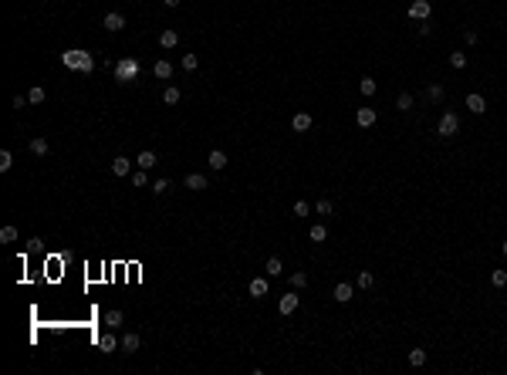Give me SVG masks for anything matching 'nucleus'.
Returning a JSON list of instances; mask_svg holds the SVG:
<instances>
[{
  "instance_id": "obj_1",
  "label": "nucleus",
  "mask_w": 507,
  "mask_h": 375,
  "mask_svg": "<svg viewBox=\"0 0 507 375\" xmlns=\"http://www.w3.org/2000/svg\"><path fill=\"white\" fill-rule=\"evenodd\" d=\"M61 65L78 71V74H91L95 71V57H91L88 51H81V48H68L65 54H61Z\"/></svg>"
},
{
  "instance_id": "obj_2",
  "label": "nucleus",
  "mask_w": 507,
  "mask_h": 375,
  "mask_svg": "<svg viewBox=\"0 0 507 375\" xmlns=\"http://www.w3.org/2000/svg\"><path fill=\"white\" fill-rule=\"evenodd\" d=\"M112 71H115V82L129 85V82H136V78H139V61H136V57H122V61H115V65H112Z\"/></svg>"
},
{
  "instance_id": "obj_3",
  "label": "nucleus",
  "mask_w": 507,
  "mask_h": 375,
  "mask_svg": "<svg viewBox=\"0 0 507 375\" xmlns=\"http://www.w3.org/2000/svg\"><path fill=\"white\" fill-rule=\"evenodd\" d=\"M436 132H440L443 139H453V135L460 132V119H457L453 112H443V115H440V122H436Z\"/></svg>"
},
{
  "instance_id": "obj_4",
  "label": "nucleus",
  "mask_w": 507,
  "mask_h": 375,
  "mask_svg": "<svg viewBox=\"0 0 507 375\" xmlns=\"http://www.w3.org/2000/svg\"><path fill=\"white\" fill-rule=\"evenodd\" d=\"M429 14H433V4H429V0H412L409 4V17L412 21H429Z\"/></svg>"
},
{
  "instance_id": "obj_5",
  "label": "nucleus",
  "mask_w": 507,
  "mask_h": 375,
  "mask_svg": "<svg viewBox=\"0 0 507 375\" xmlns=\"http://www.w3.org/2000/svg\"><path fill=\"white\" fill-rule=\"evenodd\" d=\"M102 27H105V31H112V34H119L122 27H125V17H122L119 10H112V14L102 17Z\"/></svg>"
},
{
  "instance_id": "obj_6",
  "label": "nucleus",
  "mask_w": 507,
  "mask_h": 375,
  "mask_svg": "<svg viewBox=\"0 0 507 375\" xmlns=\"http://www.w3.org/2000/svg\"><path fill=\"white\" fill-rule=\"evenodd\" d=\"M298 304H301V298H298L294 291H288L281 301H277V311H281V314H294V311H298Z\"/></svg>"
},
{
  "instance_id": "obj_7",
  "label": "nucleus",
  "mask_w": 507,
  "mask_h": 375,
  "mask_svg": "<svg viewBox=\"0 0 507 375\" xmlns=\"http://www.w3.org/2000/svg\"><path fill=\"white\" fill-rule=\"evenodd\" d=\"M112 172H115V176H132L136 169H132L129 155H115V159H112Z\"/></svg>"
},
{
  "instance_id": "obj_8",
  "label": "nucleus",
  "mask_w": 507,
  "mask_h": 375,
  "mask_svg": "<svg viewBox=\"0 0 507 375\" xmlns=\"http://www.w3.org/2000/svg\"><path fill=\"white\" fill-rule=\"evenodd\" d=\"M375 108H359V112H355V122L362 125V129H372V125H375Z\"/></svg>"
},
{
  "instance_id": "obj_9",
  "label": "nucleus",
  "mask_w": 507,
  "mask_h": 375,
  "mask_svg": "<svg viewBox=\"0 0 507 375\" xmlns=\"http://www.w3.org/2000/svg\"><path fill=\"white\" fill-rule=\"evenodd\" d=\"M291 129H294V132H308V129H311V115H308V112H294V115H291Z\"/></svg>"
},
{
  "instance_id": "obj_10",
  "label": "nucleus",
  "mask_w": 507,
  "mask_h": 375,
  "mask_svg": "<svg viewBox=\"0 0 507 375\" xmlns=\"http://www.w3.org/2000/svg\"><path fill=\"white\" fill-rule=\"evenodd\" d=\"M250 298H267V291H271V284H267V278H254L250 281Z\"/></svg>"
},
{
  "instance_id": "obj_11",
  "label": "nucleus",
  "mask_w": 507,
  "mask_h": 375,
  "mask_svg": "<svg viewBox=\"0 0 507 375\" xmlns=\"http://www.w3.org/2000/svg\"><path fill=\"white\" fill-rule=\"evenodd\" d=\"M467 108H470V112H477V115H483V112H487V98L477 95V91H470V95H467Z\"/></svg>"
},
{
  "instance_id": "obj_12",
  "label": "nucleus",
  "mask_w": 507,
  "mask_h": 375,
  "mask_svg": "<svg viewBox=\"0 0 507 375\" xmlns=\"http://www.w3.org/2000/svg\"><path fill=\"white\" fill-rule=\"evenodd\" d=\"M115 345H119V338H115L112 331H105L102 338H98V351H102V355H112V351H115Z\"/></svg>"
},
{
  "instance_id": "obj_13",
  "label": "nucleus",
  "mask_w": 507,
  "mask_h": 375,
  "mask_svg": "<svg viewBox=\"0 0 507 375\" xmlns=\"http://www.w3.org/2000/svg\"><path fill=\"white\" fill-rule=\"evenodd\" d=\"M352 294H355L352 284H345V281H342V284H335V301H338V304H348V301H352Z\"/></svg>"
},
{
  "instance_id": "obj_14",
  "label": "nucleus",
  "mask_w": 507,
  "mask_h": 375,
  "mask_svg": "<svg viewBox=\"0 0 507 375\" xmlns=\"http://www.w3.org/2000/svg\"><path fill=\"white\" fill-rule=\"evenodd\" d=\"M264 274H267V278H281V274H284V264H281V257H267V264H264Z\"/></svg>"
},
{
  "instance_id": "obj_15",
  "label": "nucleus",
  "mask_w": 507,
  "mask_h": 375,
  "mask_svg": "<svg viewBox=\"0 0 507 375\" xmlns=\"http://www.w3.org/2000/svg\"><path fill=\"white\" fill-rule=\"evenodd\" d=\"M186 189H193V193L206 189V176H203V172H190V176H186Z\"/></svg>"
},
{
  "instance_id": "obj_16",
  "label": "nucleus",
  "mask_w": 507,
  "mask_h": 375,
  "mask_svg": "<svg viewBox=\"0 0 507 375\" xmlns=\"http://www.w3.org/2000/svg\"><path fill=\"white\" fill-rule=\"evenodd\" d=\"M153 74H156V78H162V82H166V78H173V65H169L166 57H159V61H156V65H153Z\"/></svg>"
},
{
  "instance_id": "obj_17",
  "label": "nucleus",
  "mask_w": 507,
  "mask_h": 375,
  "mask_svg": "<svg viewBox=\"0 0 507 375\" xmlns=\"http://www.w3.org/2000/svg\"><path fill=\"white\" fill-rule=\"evenodd\" d=\"M136 166H139V169H153V166H156V152H153V149H145V152H139Z\"/></svg>"
},
{
  "instance_id": "obj_18",
  "label": "nucleus",
  "mask_w": 507,
  "mask_h": 375,
  "mask_svg": "<svg viewBox=\"0 0 507 375\" xmlns=\"http://www.w3.org/2000/svg\"><path fill=\"white\" fill-rule=\"evenodd\" d=\"M210 169H213V172L227 169V155L220 152V149H213V152H210Z\"/></svg>"
},
{
  "instance_id": "obj_19",
  "label": "nucleus",
  "mask_w": 507,
  "mask_h": 375,
  "mask_svg": "<svg viewBox=\"0 0 507 375\" xmlns=\"http://www.w3.org/2000/svg\"><path fill=\"white\" fill-rule=\"evenodd\" d=\"M139 345H142V338H139L136 331H129V334H125V338H122V348L129 351V355H132V351H139Z\"/></svg>"
},
{
  "instance_id": "obj_20",
  "label": "nucleus",
  "mask_w": 507,
  "mask_h": 375,
  "mask_svg": "<svg viewBox=\"0 0 507 375\" xmlns=\"http://www.w3.org/2000/svg\"><path fill=\"white\" fill-rule=\"evenodd\" d=\"M308 236H311L314 244H325V240H328V227H322V223H314V227L308 230Z\"/></svg>"
},
{
  "instance_id": "obj_21",
  "label": "nucleus",
  "mask_w": 507,
  "mask_h": 375,
  "mask_svg": "<svg viewBox=\"0 0 507 375\" xmlns=\"http://www.w3.org/2000/svg\"><path fill=\"white\" fill-rule=\"evenodd\" d=\"M122 321H125V314H122L119 308H115V311H108V314H105V325L112 328V331H115V328H122Z\"/></svg>"
},
{
  "instance_id": "obj_22",
  "label": "nucleus",
  "mask_w": 507,
  "mask_h": 375,
  "mask_svg": "<svg viewBox=\"0 0 507 375\" xmlns=\"http://www.w3.org/2000/svg\"><path fill=\"white\" fill-rule=\"evenodd\" d=\"M159 44H162L166 51L176 48V44H179V34H176V31H162V34H159Z\"/></svg>"
},
{
  "instance_id": "obj_23",
  "label": "nucleus",
  "mask_w": 507,
  "mask_h": 375,
  "mask_svg": "<svg viewBox=\"0 0 507 375\" xmlns=\"http://www.w3.org/2000/svg\"><path fill=\"white\" fill-rule=\"evenodd\" d=\"M31 152H34V155H48V152H51L48 139H41V135H37V139H31Z\"/></svg>"
},
{
  "instance_id": "obj_24",
  "label": "nucleus",
  "mask_w": 507,
  "mask_h": 375,
  "mask_svg": "<svg viewBox=\"0 0 507 375\" xmlns=\"http://www.w3.org/2000/svg\"><path fill=\"white\" fill-rule=\"evenodd\" d=\"M179 98H183V91H179V88H173V85H169V88L162 91V102H166V105H179Z\"/></svg>"
},
{
  "instance_id": "obj_25",
  "label": "nucleus",
  "mask_w": 507,
  "mask_h": 375,
  "mask_svg": "<svg viewBox=\"0 0 507 375\" xmlns=\"http://www.w3.org/2000/svg\"><path fill=\"white\" fill-rule=\"evenodd\" d=\"M291 287H294V291L308 287V274H305V270H291Z\"/></svg>"
},
{
  "instance_id": "obj_26",
  "label": "nucleus",
  "mask_w": 507,
  "mask_h": 375,
  "mask_svg": "<svg viewBox=\"0 0 507 375\" xmlns=\"http://www.w3.org/2000/svg\"><path fill=\"white\" fill-rule=\"evenodd\" d=\"M355 284L362 287V291H369V287L375 284V278H372V270H359V278H355Z\"/></svg>"
},
{
  "instance_id": "obj_27",
  "label": "nucleus",
  "mask_w": 507,
  "mask_h": 375,
  "mask_svg": "<svg viewBox=\"0 0 507 375\" xmlns=\"http://www.w3.org/2000/svg\"><path fill=\"white\" fill-rule=\"evenodd\" d=\"M409 365L412 368H423V365H426V351H423V348H412L409 351Z\"/></svg>"
},
{
  "instance_id": "obj_28",
  "label": "nucleus",
  "mask_w": 507,
  "mask_h": 375,
  "mask_svg": "<svg viewBox=\"0 0 507 375\" xmlns=\"http://www.w3.org/2000/svg\"><path fill=\"white\" fill-rule=\"evenodd\" d=\"M359 91H362V95H375L379 82H375V78H362V82H359Z\"/></svg>"
},
{
  "instance_id": "obj_29",
  "label": "nucleus",
  "mask_w": 507,
  "mask_h": 375,
  "mask_svg": "<svg viewBox=\"0 0 507 375\" xmlns=\"http://www.w3.org/2000/svg\"><path fill=\"white\" fill-rule=\"evenodd\" d=\"M396 108H399V112H409V108H412V95H409V91H399V98H396Z\"/></svg>"
},
{
  "instance_id": "obj_30",
  "label": "nucleus",
  "mask_w": 507,
  "mask_h": 375,
  "mask_svg": "<svg viewBox=\"0 0 507 375\" xmlns=\"http://www.w3.org/2000/svg\"><path fill=\"white\" fill-rule=\"evenodd\" d=\"M450 68H457V71H463V68H467V54H460V51H453V54H450Z\"/></svg>"
},
{
  "instance_id": "obj_31",
  "label": "nucleus",
  "mask_w": 507,
  "mask_h": 375,
  "mask_svg": "<svg viewBox=\"0 0 507 375\" xmlns=\"http://www.w3.org/2000/svg\"><path fill=\"white\" fill-rule=\"evenodd\" d=\"M44 98H48V91H44V88H31V91H27V102H31V105H41Z\"/></svg>"
},
{
  "instance_id": "obj_32",
  "label": "nucleus",
  "mask_w": 507,
  "mask_h": 375,
  "mask_svg": "<svg viewBox=\"0 0 507 375\" xmlns=\"http://www.w3.org/2000/svg\"><path fill=\"white\" fill-rule=\"evenodd\" d=\"M145 172H149V169H136V172H132V176H129L132 186H149V176H145Z\"/></svg>"
},
{
  "instance_id": "obj_33",
  "label": "nucleus",
  "mask_w": 507,
  "mask_h": 375,
  "mask_svg": "<svg viewBox=\"0 0 507 375\" xmlns=\"http://www.w3.org/2000/svg\"><path fill=\"white\" fill-rule=\"evenodd\" d=\"M443 95H446V91H443V85H429V88H426V98H429V102H443Z\"/></svg>"
},
{
  "instance_id": "obj_34",
  "label": "nucleus",
  "mask_w": 507,
  "mask_h": 375,
  "mask_svg": "<svg viewBox=\"0 0 507 375\" xmlns=\"http://www.w3.org/2000/svg\"><path fill=\"white\" fill-rule=\"evenodd\" d=\"M10 166H14V152H10V149H4V152H0V172H7Z\"/></svg>"
},
{
  "instance_id": "obj_35",
  "label": "nucleus",
  "mask_w": 507,
  "mask_h": 375,
  "mask_svg": "<svg viewBox=\"0 0 507 375\" xmlns=\"http://www.w3.org/2000/svg\"><path fill=\"white\" fill-rule=\"evenodd\" d=\"M491 284L494 287H507V270H494V274H491Z\"/></svg>"
},
{
  "instance_id": "obj_36",
  "label": "nucleus",
  "mask_w": 507,
  "mask_h": 375,
  "mask_svg": "<svg viewBox=\"0 0 507 375\" xmlns=\"http://www.w3.org/2000/svg\"><path fill=\"white\" fill-rule=\"evenodd\" d=\"M14 240H17V230L14 227H4V230H0V244H14Z\"/></svg>"
},
{
  "instance_id": "obj_37",
  "label": "nucleus",
  "mask_w": 507,
  "mask_h": 375,
  "mask_svg": "<svg viewBox=\"0 0 507 375\" xmlns=\"http://www.w3.org/2000/svg\"><path fill=\"white\" fill-rule=\"evenodd\" d=\"M196 68H200L196 54H183V71H196Z\"/></svg>"
},
{
  "instance_id": "obj_38",
  "label": "nucleus",
  "mask_w": 507,
  "mask_h": 375,
  "mask_svg": "<svg viewBox=\"0 0 507 375\" xmlns=\"http://www.w3.org/2000/svg\"><path fill=\"white\" fill-rule=\"evenodd\" d=\"M149 189H153L156 196H162V193H166V189H169V180H156V183H153V186H149Z\"/></svg>"
},
{
  "instance_id": "obj_39",
  "label": "nucleus",
  "mask_w": 507,
  "mask_h": 375,
  "mask_svg": "<svg viewBox=\"0 0 507 375\" xmlns=\"http://www.w3.org/2000/svg\"><path fill=\"white\" fill-rule=\"evenodd\" d=\"M308 213H311V206H308L305 200H298V203H294V216H308Z\"/></svg>"
},
{
  "instance_id": "obj_40",
  "label": "nucleus",
  "mask_w": 507,
  "mask_h": 375,
  "mask_svg": "<svg viewBox=\"0 0 507 375\" xmlns=\"http://www.w3.org/2000/svg\"><path fill=\"white\" fill-rule=\"evenodd\" d=\"M314 210L322 213V216H328V213H331V200H318V206H314Z\"/></svg>"
},
{
  "instance_id": "obj_41",
  "label": "nucleus",
  "mask_w": 507,
  "mask_h": 375,
  "mask_svg": "<svg viewBox=\"0 0 507 375\" xmlns=\"http://www.w3.org/2000/svg\"><path fill=\"white\" fill-rule=\"evenodd\" d=\"M41 247H44V240H41V236H31V240H27V250H41Z\"/></svg>"
},
{
  "instance_id": "obj_42",
  "label": "nucleus",
  "mask_w": 507,
  "mask_h": 375,
  "mask_svg": "<svg viewBox=\"0 0 507 375\" xmlns=\"http://www.w3.org/2000/svg\"><path fill=\"white\" fill-rule=\"evenodd\" d=\"M162 4H166V7H179V4H183V0H162Z\"/></svg>"
},
{
  "instance_id": "obj_43",
  "label": "nucleus",
  "mask_w": 507,
  "mask_h": 375,
  "mask_svg": "<svg viewBox=\"0 0 507 375\" xmlns=\"http://www.w3.org/2000/svg\"><path fill=\"white\" fill-rule=\"evenodd\" d=\"M504 257H507V240H504Z\"/></svg>"
}]
</instances>
